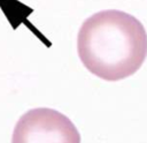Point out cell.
<instances>
[{
  "label": "cell",
  "mask_w": 147,
  "mask_h": 143,
  "mask_svg": "<svg viewBox=\"0 0 147 143\" xmlns=\"http://www.w3.org/2000/svg\"><path fill=\"white\" fill-rule=\"evenodd\" d=\"M80 135L72 121L61 112L37 107L16 122L11 143H79Z\"/></svg>",
  "instance_id": "7a4b0ae2"
},
{
  "label": "cell",
  "mask_w": 147,
  "mask_h": 143,
  "mask_svg": "<svg viewBox=\"0 0 147 143\" xmlns=\"http://www.w3.org/2000/svg\"><path fill=\"white\" fill-rule=\"evenodd\" d=\"M77 52L90 73L105 81H119L142 66L147 57V32L131 14L118 9L101 10L83 22Z\"/></svg>",
  "instance_id": "6da1fadb"
}]
</instances>
